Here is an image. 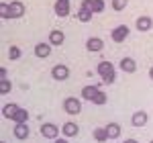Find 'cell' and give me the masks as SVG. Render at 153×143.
Segmentation results:
<instances>
[{
	"instance_id": "obj_1",
	"label": "cell",
	"mask_w": 153,
	"mask_h": 143,
	"mask_svg": "<svg viewBox=\"0 0 153 143\" xmlns=\"http://www.w3.org/2000/svg\"><path fill=\"white\" fill-rule=\"evenodd\" d=\"M96 72L102 76V82L104 84H112L117 80V72H114V66H112L110 61H100L98 68H96Z\"/></svg>"
},
{
	"instance_id": "obj_2",
	"label": "cell",
	"mask_w": 153,
	"mask_h": 143,
	"mask_svg": "<svg viewBox=\"0 0 153 143\" xmlns=\"http://www.w3.org/2000/svg\"><path fill=\"white\" fill-rule=\"evenodd\" d=\"M63 110L68 112V115H80V110H82V102H80V98H65L63 100Z\"/></svg>"
},
{
	"instance_id": "obj_3",
	"label": "cell",
	"mask_w": 153,
	"mask_h": 143,
	"mask_svg": "<svg viewBox=\"0 0 153 143\" xmlns=\"http://www.w3.org/2000/svg\"><path fill=\"white\" fill-rule=\"evenodd\" d=\"M127 37H129V27H127V25H118V27L112 29V33H110V39H112L114 43H123Z\"/></svg>"
},
{
	"instance_id": "obj_4",
	"label": "cell",
	"mask_w": 153,
	"mask_h": 143,
	"mask_svg": "<svg viewBox=\"0 0 153 143\" xmlns=\"http://www.w3.org/2000/svg\"><path fill=\"white\" fill-rule=\"evenodd\" d=\"M51 76H53V80L63 82V80H68V78H70V68H68V66H63V63H57V66H53Z\"/></svg>"
},
{
	"instance_id": "obj_5",
	"label": "cell",
	"mask_w": 153,
	"mask_h": 143,
	"mask_svg": "<svg viewBox=\"0 0 153 143\" xmlns=\"http://www.w3.org/2000/svg\"><path fill=\"white\" fill-rule=\"evenodd\" d=\"M41 135H43L45 139H57L59 137L57 125H53V123H43V125H41Z\"/></svg>"
},
{
	"instance_id": "obj_6",
	"label": "cell",
	"mask_w": 153,
	"mask_h": 143,
	"mask_svg": "<svg viewBox=\"0 0 153 143\" xmlns=\"http://www.w3.org/2000/svg\"><path fill=\"white\" fill-rule=\"evenodd\" d=\"M8 10H10V19H21L25 16V4L21 0H12L8 4Z\"/></svg>"
},
{
	"instance_id": "obj_7",
	"label": "cell",
	"mask_w": 153,
	"mask_h": 143,
	"mask_svg": "<svg viewBox=\"0 0 153 143\" xmlns=\"http://www.w3.org/2000/svg\"><path fill=\"white\" fill-rule=\"evenodd\" d=\"M53 10H55V14H57L59 19H65L70 14V0H57L55 6H53Z\"/></svg>"
},
{
	"instance_id": "obj_8",
	"label": "cell",
	"mask_w": 153,
	"mask_h": 143,
	"mask_svg": "<svg viewBox=\"0 0 153 143\" xmlns=\"http://www.w3.org/2000/svg\"><path fill=\"white\" fill-rule=\"evenodd\" d=\"M147 112L145 110H137V112H133V117H131V125L133 127H145L147 125Z\"/></svg>"
},
{
	"instance_id": "obj_9",
	"label": "cell",
	"mask_w": 153,
	"mask_h": 143,
	"mask_svg": "<svg viewBox=\"0 0 153 143\" xmlns=\"http://www.w3.org/2000/svg\"><path fill=\"white\" fill-rule=\"evenodd\" d=\"M100 92V84H92V86H84L82 88V98H86V100H94L96 94Z\"/></svg>"
},
{
	"instance_id": "obj_10",
	"label": "cell",
	"mask_w": 153,
	"mask_h": 143,
	"mask_svg": "<svg viewBox=\"0 0 153 143\" xmlns=\"http://www.w3.org/2000/svg\"><path fill=\"white\" fill-rule=\"evenodd\" d=\"M82 6H84V8H88V10H92L96 14V12L104 10V0H84Z\"/></svg>"
},
{
	"instance_id": "obj_11",
	"label": "cell",
	"mask_w": 153,
	"mask_h": 143,
	"mask_svg": "<svg viewBox=\"0 0 153 143\" xmlns=\"http://www.w3.org/2000/svg\"><path fill=\"white\" fill-rule=\"evenodd\" d=\"M29 135H31V131H29V125L27 123H16L14 125V137L16 139H29Z\"/></svg>"
},
{
	"instance_id": "obj_12",
	"label": "cell",
	"mask_w": 153,
	"mask_h": 143,
	"mask_svg": "<svg viewBox=\"0 0 153 143\" xmlns=\"http://www.w3.org/2000/svg\"><path fill=\"white\" fill-rule=\"evenodd\" d=\"M135 27H137V31H141V33H147V31H149V29L153 27L151 16H139V19H137V23H135Z\"/></svg>"
},
{
	"instance_id": "obj_13",
	"label": "cell",
	"mask_w": 153,
	"mask_h": 143,
	"mask_svg": "<svg viewBox=\"0 0 153 143\" xmlns=\"http://www.w3.org/2000/svg\"><path fill=\"white\" fill-rule=\"evenodd\" d=\"M86 49H88V51H102V49H104V41L98 39V37H90V39L86 41Z\"/></svg>"
},
{
	"instance_id": "obj_14",
	"label": "cell",
	"mask_w": 153,
	"mask_h": 143,
	"mask_svg": "<svg viewBox=\"0 0 153 143\" xmlns=\"http://www.w3.org/2000/svg\"><path fill=\"white\" fill-rule=\"evenodd\" d=\"M51 43H37L35 45V55L37 57H49V53H51Z\"/></svg>"
},
{
	"instance_id": "obj_15",
	"label": "cell",
	"mask_w": 153,
	"mask_h": 143,
	"mask_svg": "<svg viewBox=\"0 0 153 143\" xmlns=\"http://www.w3.org/2000/svg\"><path fill=\"white\" fill-rule=\"evenodd\" d=\"M118 66H120V70L127 72V74H133V72L137 70V63H135V60H133V57H123Z\"/></svg>"
},
{
	"instance_id": "obj_16",
	"label": "cell",
	"mask_w": 153,
	"mask_h": 143,
	"mask_svg": "<svg viewBox=\"0 0 153 143\" xmlns=\"http://www.w3.org/2000/svg\"><path fill=\"white\" fill-rule=\"evenodd\" d=\"M63 41H65L63 31H57V29H55V31H51V33H49V43H51V45H55V47H57V45L63 43Z\"/></svg>"
},
{
	"instance_id": "obj_17",
	"label": "cell",
	"mask_w": 153,
	"mask_h": 143,
	"mask_svg": "<svg viewBox=\"0 0 153 143\" xmlns=\"http://www.w3.org/2000/svg\"><path fill=\"white\" fill-rule=\"evenodd\" d=\"M61 133H63L65 137H76V135L80 133V127H78L76 123H65V125L61 127Z\"/></svg>"
},
{
	"instance_id": "obj_18",
	"label": "cell",
	"mask_w": 153,
	"mask_h": 143,
	"mask_svg": "<svg viewBox=\"0 0 153 143\" xmlns=\"http://www.w3.org/2000/svg\"><path fill=\"white\" fill-rule=\"evenodd\" d=\"M106 133H108V139H117L120 135V125L118 123H108L106 125Z\"/></svg>"
},
{
	"instance_id": "obj_19",
	"label": "cell",
	"mask_w": 153,
	"mask_h": 143,
	"mask_svg": "<svg viewBox=\"0 0 153 143\" xmlns=\"http://www.w3.org/2000/svg\"><path fill=\"white\" fill-rule=\"evenodd\" d=\"M92 14H94V12L92 10H88V8H80V10H78V14H76V16H78V21H82V23H88V21H92Z\"/></svg>"
},
{
	"instance_id": "obj_20",
	"label": "cell",
	"mask_w": 153,
	"mask_h": 143,
	"mask_svg": "<svg viewBox=\"0 0 153 143\" xmlns=\"http://www.w3.org/2000/svg\"><path fill=\"white\" fill-rule=\"evenodd\" d=\"M94 139L98 143H104L106 139H108V133H106V127H98V129H94Z\"/></svg>"
},
{
	"instance_id": "obj_21",
	"label": "cell",
	"mask_w": 153,
	"mask_h": 143,
	"mask_svg": "<svg viewBox=\"0 0 153 143\" xmlns=\"http://www.w3.org/2000/svg\"><path fill=\"white\" fill-rule=\"evenodd\" d=\"M16 110H19L16 104H6V107L2 108V117H4V119H12V117L16 115Z\"/></svg>"
},
{
	"instance_id": "obj_22",
	"label": "cell",
	"mask_w": 153,
	"mask_h": 143,
	"mask_svg": "<svg viewBox=\"0 0 153 143\" xmlns=\"http://www.w3.org/2000/svg\"><path fill=\"white\" fill-rule=\"evenodd\" d=\"M12 121H14V123H27V121H29V112H27L25 108H19L16 115L12 117Z\"/></svg>"
},
{
	"instance_id": "obj_23",
	"label": "cell",
	"mask_w": 153,
	"mask_h": 143,
	"mask_svg": "<svg viewBox=\"0 0 153 143\" xmlns=\"http://www.w3.org/2000/svg\"><path fill=\"white\" fill-rule=\"evenodd\" d=\"M8 57H10L12 61L19 60V57H21V49L16 47V45H10V49H8Z\"/></svg>"
},
{
	"instance_id": "obj_24",
	"label": "cell",
	"mask_w": 153,
	"mask_h": 143,
	"mask_svg": "<svg viewBox=\"0 0 153 143\" xmlns=\"http://www.w3.org/2000/svg\"><path fill=\"white\" fill-rule=\"evenodd\" d=\"M8 90H10V80H8V78L0 80V92H2V94H6Z\"/></svg>"
},
{
	"instance_id": "obj_25",
	"label": "cell",
	"mask_w": 153,
	"mask_h": 143,
	"mask_svg": "<svg viewBox=\"0 0 153 143\" xmlns=\"http://www.w3.org/2000/svg\"><path fill=\"white\" fill-rule=\"evenodd\" d=\"M0 14H2V19H10V10H8V4L6 2L0 4Z\"/></svg>"
},
{
	"instance_id": "obj_26",
	"label": "cell",
	"mask_w": 153,
	"mask_h": 143,
	"mask_svg": "<svg viewBox=\"0 0 153 143\" xmlns=\"http://www.w3.org/2000/svg\"><path fill=\"white\" fill-rule=\"evenodd\" d=\"M92 102H94V104H106V94L102 92V90H100V92L96 94V98L92 100Z\"/></svg>"
},
{
	"instance_id": "obj_27",
	"label": "cell",
	"mask_w": 153,
	"mask_h": 143,
	"mask_svg": "<svg viewBox=\"0 0 153 143\" xmlns=\"http://www.w3.org/2000/svg\"><path fill=\"white\" fill-rule=\"evenodd\" d=\"M125 6H127V0H112V8H114V10H123V8H125Z\"/></svg>"
},
{
	"instance_id": "obj_28",
	"label": "cell",
	"mask_w": 153,
	"mask_h": 143,
	"mask_svg": "<svg viewBox=\"0 0 153 143\" xmlns=\"http://www.w3.org/2000/svg\"><path fill=\"white\" fill-rule=\"evenodd\" d=\"M55 143H68V141H65V139H59V137H57V139H55Z\"/></svg>"
},
{
	"instance_id": "obj_29",
	"label": "cell",
	"mask_w": 153,
	"mask_h": 143,
	"mask_svg": "<svg viewBox=\"0 0 153 143\" xmlns=\"http://www.w3.org/2000/svg\"><path fill=\"white\" fill-rule=\"evenodd\" d=\"M125 143H139V141H137V139H127Z\"/></svg>"
},
{
	"instance_id": "obj_30",
	"label": "cell",
	"mask_w": 153,
	"mask_h": 143,
	"mask_svg": "<svg viewBox=\"0 0 153 143\" xmlns=\"http://www.w3.org/2000/svg\"><path fill=\"white\" fill-rule=\"evenodd\" d=\"M149 78H151V80H153V66H151V68H149Z\"/></svg>"
},
{
	"instance_id": "obj_31",
	"label": "cell",
	"mask_w": 153,
	"mask_h": 143,
	"mask_svg": "<svg viewBox=\"0 0 153 143\" xmlns=\"http://www.w3.org/2000/svg\"><path fill=\"white\" fill-rule=\"evenodd\" d=\"M149 143H153V141H149Z\"/></svg>"
},
{
	"instance_id": "obj_32",
	"label": "cell",
	"mask_w": 153,
	"mask_h": 143,
	"mask_svg": "<svg viewBox=\"0 0 153 143\" xmlns=\"http://www.w3.org/2000/svg\"><path fill=\"white\" fill-rule=\"evenodd\" d=\"M2 143H4V141H2Z\"/></svg>"
}]
</instances>
